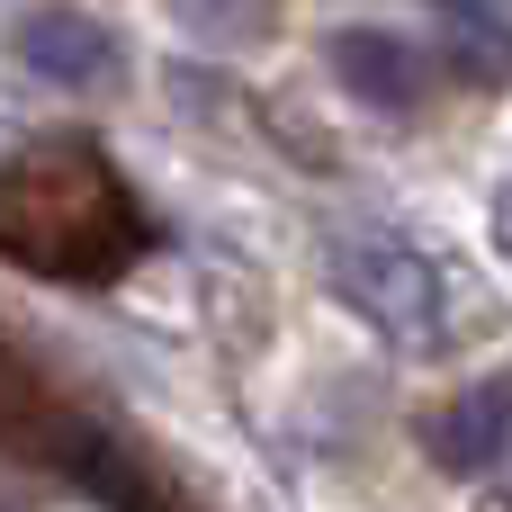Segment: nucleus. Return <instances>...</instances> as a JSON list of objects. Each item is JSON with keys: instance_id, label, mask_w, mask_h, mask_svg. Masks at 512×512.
<instances>
[{"instance_id": "nucleus-1", "label": "nucleus", "mask_w": 512, "mask_h": 512, "mask_svg": "<svg viewBox=\"0 0 512 512\" xmlns=\"http://www.w3.org/2000/svg\"><path fill=\"white\" fill-rule=\"evenodd\" d=\"M153 243V216L99 144H36L0 171V261L99 288Z\"/></svg>"}, {"instance_id": "nucleus-2", "label": "nucleus", "mask_w": 512, "mask_h": 512, "mask_svg": "<svg viewBox=\"0 0 512 512\" xmlns=\"http://www.w3.org/2000/svg\"><path fill=\"white\" fill-rule=\"evenodd\" d=\"M324 261H333L342 306L369 315V333H387L405 351H432L450 333V288H441V270L414 243H396V234H333Z\"/></svg>"}, {"instance_id": "nucleus-3", "label": "nucleus", "mask_w": 512, "mask_h": 512, "mask_svg": "<svg viewBox=\"0 0 512 512\" xmlns=\"http://www.w3.org/2000/svg\"><path fill=\"white\" fill-rule=\"evenodd\" d=\"M333 72H342L351 99H369V108H387V117H405V108L423 99V54H414L405 36H387V27H342V36H333Z\"/></svg>"}, {"instance_id": "nucleus-4", "label": "nucleus", "mask_w": 512, "mask_h": 512, "mask_svg": "<svg viewBox=\"0 0 512 512\" xmlns=\"http://www.w3.org/2000/svg\"><path fill=\"white\" fill-rule=\"evenodd\" d=\"M432 450H441V468L486 477V468L512 450V378H477V387L432 423Z\"/></svg>"}, {"instance_id": "nucleus-5", "label": "nucleus", "mask_w": 512, "mask_h": 512, "mask_svg": "<svg viewBox=\"0 0 512 512\" xmlns=\"http://www.w3.org/2000/svg\"><path fill=\"white\" fill-rule=\"evenodd\" d=\"M18 54H27V72H36V81H54V90H90V81H108V72H117L108 27H90V18H72V9L27 18Z\"/></svg>"}, {"instance_id": "nucleus-6", "label": "nucleus", "mask_w": 512, "mask_h": 512, "mask_svg": "<svg viewBox=\"0 0 512 512\" xmlns=\"http://www.w3.org/2000/svg\"><path fill=\"white\" fill-rule=\"evenodd\" d=\"M450 9V54L468 81H512V18L495 0H441Z\"/></svg>"}, {"instance_id": "nucleus-7", "label": "nucleus", "mask_w": 512, "mask_h": 512, "mask_svg": "<svg viewBox=\"0 0 512 512\" xmlns=\"http://www.w3.org/2000/svg\"><path fill=\"white\" fill-rule=\"evenodd\" d=\"M171 18H180L189 36H207V45H243V36H261V0H171Z\"/></svg>"}, {"instance_id": "nucleus-8", "label": "nucleus", "mask_w": 512, "mask_h": 512, "mask_svg": "<svg viewBox=\"0 0 512 512\" xmlns=\"http://www.w3.org/2000/svg\"><path fill=\"white\" fill-rule=\"evenodd\" d=\"M504 243H512V189H504Z\"/></svg>"}]
</instances>
